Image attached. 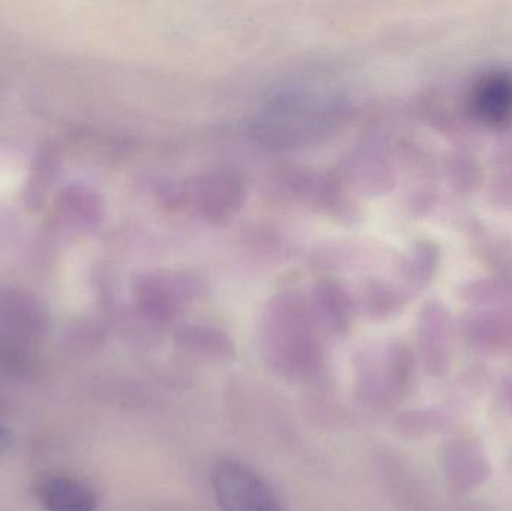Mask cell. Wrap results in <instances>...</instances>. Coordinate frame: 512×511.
Segmentation results:
<instances>
[{
    "mask_svg": "<svg viewBox=\"0 0 512 511\" xmlns=\"http://www.w3.org/2000/svg\"><path fill=\"white\" fill-rule=\"evenodd\" d=\"M264 347L277 368L306 372L319 356L318 324L309 299L295 291L276 294L264 312Z\"/></svg>",
    "mask_w": 512,
    "mask_h": 511,
    "instance_id": "cell-1",
    "label": "cell"
},
{
    "mask_svg": "<svg viewBox=\"0 0 512 511\" xmlns=\"http://www.w3.org/2000/svg\"><path fill=\"white\" fill-rule=\"evenodd\" d=\"M162 200L200 221L224 225L236 218L245 201L242 179L230 171L200 174L176 185L165 186Z\"/></svg>",
    "mask_w": 512,
    "mask_h": 511,
    "instance_id": "cell-2",
    "label": "cell"
},
{
    "mask_svg": "<svg viewBox=\"0 0 512 511\" xmlns=\"http://www.w3.org/2000/svg\"><path fill=\"white\" fill-rule=\"evenodd\" d=\"M339 102L306 95L279 96L261 120L258 132L268 143L295 146L315 134L327 132L340 119Z\"/></svg>",
    "mask_w": 512,
    "mask_h": 511,
    "instance_id": "cell-3",
    "label": "cell"
},
{
    "mask_svg": "<svg viewBox=\"0 0 512 511\" xmlns=\"http://www.w3.org/2000/svg\"><path fill=\"white\" fill-rule=\"evenodd\" d=\"M212 485L221 511H283L273 489L243 462H216Z\"/></svg>",
    "mask_w": 512,
    "mask_h": 511,
    "instance_id": "cell-4",
    "label": "cell"
},
{
    "mask_svg": "<svg viewBox=\"0 0 512 511\" xmlns=\"http://www.w3.org/2000/svg\"><path fill=\"white\" fill-rule=\"evenodd\" d=\"M203 291L195 275L176 270H155L138 279L137 302L141 312L156 323H165L179 314L185 303Z\"/></svg>",
    "mask_w": 512,
    "mask_h": 511,
    "instance_id": "cell-5",
    "label": "cell"
},
{
    "mask_svg": "<svg viewBox=\"0 0 512 511\" xmlns=\"http://www.w3.org/2000/svg\"><path fill=\"white\" fill-rule=\"evenodd\" d=\"M469 110L481 125L505 129L512 123V71L493 69L481 75L468 98Z\"/></svg>",
    "mask_w": 512,
    "mask_h": 511,
    "instance_id": "cell-6",
    "label": "cell"
},
{
    "mask_svg": "<svg viewBox=\"0 0 512 511\" xmlns=\"http://www.w3.org/2000/svg\"><path fill=\"white\" fill-rule=\"evenodd\" d=\"M444 470L448 482L456 491L468 492L489 477L490 465L477 441L460 440L451 444L445 452Z\"/></svg>",
    "mask_w": 512,
    "mask_h": 511,
    "instance_id": "cell-7",
    "label": "cell"
},
{
    "mask_svg": "<svg viewBox=\"0 0 512 511\" xmlns=\"http://www.w3.org/2000/svg\"><path fill=\"white\" fill-rule=\"evenodd\" d=\"M309 305L318 327H324L336 335L349 329L352 299L339 282L333 279L319 281L310 294Z\"/></svg>",
    "mask_w": 512,
    "mask_h": 511,
    "instance_id": "cell-8",
    "label": "cell"
},
{
    "mask_svg": "<svg viewBox=\"0 0 512 511\" xmlns=\"http://www.w3.org/2000/svg\"><path fill=\"white\" fill-rule=\"evenodd\" d=\"M35 494L47 511H96L95 491L80 480L65 476H50L39 480Z\"/></svg>",
    "mask_w": 512,
    "mask_h": 511,
    "instance_id": "cell-9",
    "label": "cell"
},
{
    "mask_svg": "<svg viewBox=\"0 0 512 511\" xmlns=\"http://www.w3.org/2000/svg\"><path fill=\"white\" fill-rule=\"evenodd\" d=\"M421 345L424 362L430 374L442 375L450 365L447 320L438 309L430 308L421 323Z\"/></svg>",
    "mask_w": 512,
    "mask_h": 511,
    "instance_id": "cell-10",
    "label": "cell"
},
{
    "mask_svg": "<svg viewBox=\"0 0 512 511\" xmlns=\"http://www.w3.org/2000/svg\"><path fill=\"white\" fill-rule=\"evenodd\" d=\"M180 342L191 350L203 353H230L231 342L227 335L218 329L207 326H189L179 335Z\"/></svg>",
    "mask_w": 512,
    "mask_h": 511,
    "instance_id": "cell-11",
    "label": "cell"
},
{
    "mask_svg": "<svg viewBox=\"0 0 512 511\" xmlns=\"http://www.w3.org/2000/svg\"><path fill=\"white\" fill-rule=\"evenodd\" d=\"M12 438L9 431H6L3 426H0V453L5 452L8 449L9 444H11Z\"/></svg>",
    "mask_w": 512,
    "mask_h": 511,
    "instance_id": "cell-12",
    "label": "cell"
},
{
    "mask_svg": "<svg viewBox=\"0 0 512 511\" xmlns=\"http://www.w3.org/2000/svg\"><path fill=\"white\" fill-rule=\"evenodd\" d=\"M505 398H507V404L512 413V381L505 383Z\"/></svg>",
    "mask_w": 512,
    "mask_h": 511,
    "instance_id": "cell-13",
    "label": "cell"
}]
</instances>
